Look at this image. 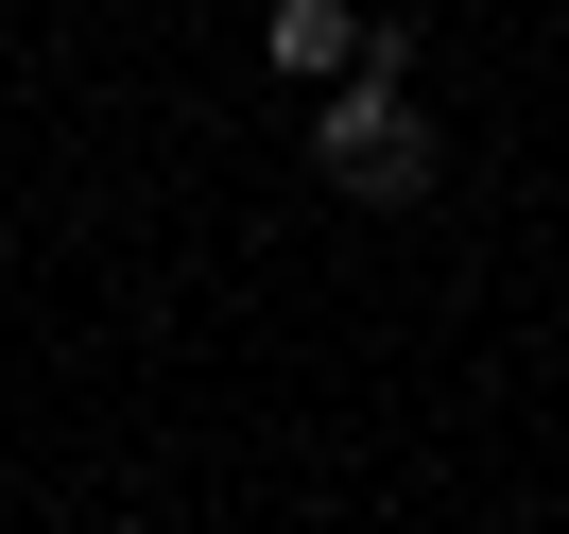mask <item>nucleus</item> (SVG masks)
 <instances>
[{
    "mask_svg": "<svg viewBox=\"0 0 569 534\" xmlns=\"http://www.w3.org/2000/svg\"><path fill=\"white\" fill-rule=\"evenodd\" d=\"M311 155H328V190H362V208H415L431 190V121H415V87L397 70H346L311 104Z\"/></svg>",
    "mask_w": 569,
    "mask_h": 534,
    "instance_id": "obj_1",
    "label": "nucleus"
},
{
    "mask_svg": "<svg viewBox=\"0 0 569 534\" xmlns=\"http://www.w3.org/2000/svg\"><path fill=\"white\" fill-rule=\"evenodd\" d=\"M259 70L346 87V70H362V0H259Z\"/></svg>",
    "mask_w": 569,
    "mask_h": 534,
    "instance_id": "obj_2",
    "label": "nucleus"
}]
</instances>
